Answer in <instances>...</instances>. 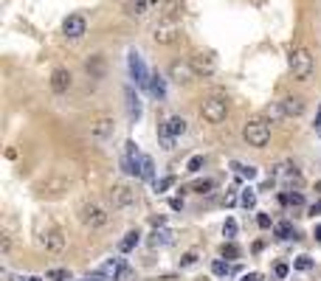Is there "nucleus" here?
<instances>
[{"label": "nucleus", "instance_id": "nucleus-1", "mask_svg": "<svg viewBox=\"0 0 321 281\" xmlns=\"http://www.w3.org/2000/svg\"><path fill=\"white\" fill-rule=\"evenodd\" d=\"M79 222L90 228V231H99L110 222V208L99 200H85V203L79 205Z\"/></svg>", "mask_w": 321, "mask_h": 281}, {"label": "nucleus", "instance_id": "nucleus-2", "mask_svg": "<svg viewBox=\"0 0 321 281\" xmlns=\"http://www.w3.org/2000/svg\"><path fill=\"white\" fill-rule=\"evenodd\" d=\"M313 70H315V59L310 54V48L299 45V48L290 51V73L296 82H307V79L313 76Z\"/></svg>", "mask_w": 321, "mask_h": 281}, {"label": "nucleus", "instance_id": "nucleus-3", "mask_svg": "<svg viewBox=\"0 0 321 281\" xmlns=\"http://www.w3.org/2000/svg\"><path fill=\"white\" fill-rule=\"evenodd\" d=\"M243 138L248 147L254 149H265L268 144H271V124L265 118H251L248 124L243 126Z\"/></svg>", "mask_w": 321, "mask_h": 281}, {"label": "nucleus", "instance_id": "nucleus-4", "mask_svg": "<svg viewBox=\"0 0 321 281\" xmlns=\"http://www.w3.org/2000/svg\"><path fill=\"white\" fill-rule=\"evenodd\" d=\"M107 200H110V208L113 211H133L136 208V191L130 189L127 183H116V186H110V191H107Z\"/></svg>", "mask_w": 321, "mask_h": 281}, {"label": "nucleus", "instance_id": "nucleus-5", "mask_svg": "<svg viewBox=\"0 0 321 281\" xmlns=\"http://www.w3.org/2000/svg\"><path fill=\"white\" fill-rule=\"evenodd\" d=\"M200 115L208 121V124H223V121L229 118V101L223 96H211L203 101V107H200Z\"/></svg>", "mask_w": 321, "mask_h": 281}, {"label": "nucleus", "instance_id": "nucleus-6", "mask_svg": "<svg viewBox=\"0 0 321 281\" xmlns=\"http://www.w3.org/2000/svg\"><path fill=\"white\" fill-rule=\"evenodd\" d=\"M152 40H155L158 45H172V42H178L180 40V23L175 20V17L161 20L155 26V31H152Z\"/></svg>", "mask_w": 321, "mask_h": 281}, {"label": "nucleus", "instance_id": "nucleus-7", "mask_svg": "<svg viewBox=\"0 0 321 281\" xmlns=\"http://www.w3.org/2000/svg\"><path fill=\"white\" fill-rule=\"evenodd\" d=\"M62 34H65V40H82V37L87 34V23H85V17L82 14H71V17H65V23H62Z\"/></svg>", "mask_w": 321, "mask_h": 281}, {"label": "nucleus", "instance_id": "nucleus-8", "mask_svg": "<svg viewBox=\"0 0 321 281\" xmlns=\"http://www.w3.org/2000/svg\"><path fill=\"white\" fill-rule=\"evenodd\" d=\"M40 242H43V247L48 253H62L65 247H68V236H65L59 228H48V231L43 233V239H40Z\"/></svg>", "mask_w": 321, "mask_h": 281}, {"label": "nucleus", "instance_id": "nucleus-9", "mask_svg": "<svg viewBox=\"0 0 321 281\" xmlns=\"http://www.w3.org/2000/svg\"><path fill=\"white\" fill-rule=\"evenodd\" d=\"M113 132H116V121L110 118V115H99V118L90 121V138L104 140V138H110Z\"/></svg>", "mask_w": 321, "mask_h": 281}, {"label": "nucleus", "instance_id": "nucleus-10", "mask_svg": "<svg viewBox=\"0 0 321 281\" xmlns=\"http://www.w3.org/2000/svg\"><path fill=\"white\" fill-rule=\"evenodd\" d=\"M124 259H119V256H113V259H107V261H101L96 270H93V275H99V278H119V273L124 270Z\"/></svg>", "mask_w": 321, "mask_h": 281}, {"label": "nucleus", "instance_id": "nucleus-11", "mask_svg": "<svg viewBox=\"0 0 321 281\" xmlns=\"http://www.w3.org/2000/svg\"><path fill=\"white\" fill-rule=\"evenodd\" d=\"M130 73H133V79H136L141 87H150V79H152V76L147 73L141 54H136V51H130Z\"/></svg>", "mask_w": 321, "mask_h": 281}, {"label": "nucleus", "instance_id": "nucleus-12", "mask_svg": "<svg viewBox=\"0 0 321 281\" xmlns=\"http://www.w3.org/2000/svg\"><path fill=\"white\" fill-rule=\"evenodd\" d=\"M192 70H194V76H211L214 70H217V62H214V56L211 54H197L192 56Z\"/></svg>", "mask_w": 321, "mask_h": 281}, {"label": "nucleus", "instance_id": "nucleus-13", "mask_svg": "<svg viewBox=\"0 0 321 281\" xmlns=\"http://www.w3.org/2000/svg\"><path fill=\"white\" fill-rule=\"evenodd\" d=\"M71 84H73V76H71V70L68 68H57L54 73H51V90L54 93H68L71 90Z\"/></svg>", "mask_w": 321, "mask_h": 281}, {"label": "nucleus", "instance_id": "nucleus-14", "mask_svg": "<svg viewBox=\"0 0 321 281\" xmlns=\"http://www.w3.org/2000/svg\"><path fill=\"white\" fill-rule=\"evenodd\" d=\"M68 186H71V180L54 175V177H48V180L37 183V191H43V194H62V191H68Z\"/></svg>", "mask_w": 321, "mask_h": 281}, {"label": "nucleus", "instance_id": "nucleus-15", "mask_svg": "<svg viewBox=\"0 0 321 281\" xmlns=\"http://www.w3.org/2000/svg\"><path fill=\"white\" fill-rule=\"evenodd\" d=\"M192 76H194L192 65L180 62V59H175V62L169 65V79H172V82H178V84H186V82H192Z\"/></svg>", "mask_w": 321, "mask_h": 281}, {"label": "nucleus", "instance_id": "nucleus-16", "mask_svg": "<svg viewBox=\"0 0 321 281\" xmlns=\"http://www.w3.org/2000/svg\"><path fill=\"white\" fill-rule=\"evenodd\" d=\"M279 104L285 110V118H299L301 112H304V98L301 96H285Z\"/></svg>", "mask_w": 321, "mask_h": 281}, {"label": "nucleus", "instance_id": "nucleus-17", "mask_svg": "<svg viewBox=\"0 0 321 281\" xmlns=\"http://www.w3.org/2000/svg\"><path fill=\"white\" fill-rule=\"evenodd\" d=\"M85 68H87V73H90V79H101V76H104V56L93 54L90 59L85 62Z\"/></svg>", "mask_w": 321, "mask_h": 281}, {"label": "nucleus", "instance_id": "nucleus-18", "mask_svg": "<svg viewBox=\"0 0 321 281\" xmlns=\"http://www.w3.org/2000/svg\"><path fill=\"white\" fill-rule=\"evenodd\" d=\"M138 242H141V231H138V228H133V231H127V233H124V239L119 242V250H122V253H130L133 247L138 245Z\"/></svg>", "mask_w": 321, "mask_h": 281}, {"label": "nucleus", "instance_id": "nucleus-19", "mask_svg": "<svg viewBox=\"0 0 321 281\" xmlns=\"http://www.w3.org/2000/svg\"><path fill=\"white\" fill-rule=\"evenodd\" d=\"M172 236H175V233H172L169 228H161V231L155 228V231L150 233V245L152 247H164V245H169V242H172Z\"/></svg>", "mask_w": 321, "mask_h": 281}, {"label": "nucleus", "instance_id": "nucleus-20", "mask_svg": "<svg viewBox=\"0 0 321 281\" xmlns=\"http://www.w3.org/2000/svg\"><path fill=\"white\" fill-rule=\"evenodd\" d=\"M273 233H276V239H296V228H293L287 219H282V222L273 225Z\"/></svg>", "mask_w": 321, "mask_h": 281}, {"label": "nucleus", "instance_id": "nucleus-21", "mask_svg": "<svg viewBox=\"0 0 321 281\" xmlns=\"http://www.w3.org/2000/svg\"><path fill=\"white\" fill-rule=\"evenodd\" d=\"M127 107H130V118H141V101H138V96L127 87Z\"/></svg>", "mask_w": 321, "mask_h": 281}, {"label": "nucleus", "instance_id": "nucleus-22", "mask_svg": "<svg viewBox=\"0 0 321 281\" xmlns=\"http://www.w3.org/2000/svg\"><path fill=\"white\" fill-rule=\"evenodd\" d=\"M45 278L48 281H73V273L71 270H65V267H54V270L45 273Z\"/></svg>", "mask_w": 321, "mask_h": 281}, {"label": "nucleus", "instance_id": "nucleus-23", "mask_svg": "<svg viewBox=\"0 0 321 281\" xmlns=\"http://www.w3.org/2000/svg\"><path fill=\"white\" fill-rule=\"evenodd\" d=\"M166 126H169V132L178 138V135L186 132V118H180V115H172V118L166 121Z\"/></svg>", "mask_w": 321, "mask_h": 281}, {"label": "nucleus", "instance_id": "nucleus-24", "mask_svg": "<svg viewBox=\"0 0 321 281\" xmlns=\"http://www.w3.org/2000/svg\"><path fill=\"white\" fill-rule=\"evenodd\" d=\"M158 135H161V144H164L166 152H169V149H175V135L169 132V126H166V124L158 126Z\"/></svg>", "mask_w": 321, "mask_h": 281}, {"label": "nucleus", "instance_id": "nucleus-25", "mask_svg": "<svg viewBox=\"0 0 321 281\" xmlns=\"http://www.w3.org/2000/svg\"><path fill=\"white\" fill-rule=\"evenodd\" d=\"M220 256H223V259H240V247H237L234 242H223Z\"/></svg>", "mask_w": 321, "mask_h": 281}, {"label": "nucleus", "instance_id": "nucleus-26", "mask_svg": "<svg viewBox=\"0 0 321 281\" xmlns=\"http://www.w3.org/2000/svg\"><path fill=\"white\" fill-rule=\"evenodd\" d=\"M231 169H234L240 177H248V180H254V177H257V169H254V166H245V163H231Z\"/></svg>", "mask_w": 321, "mask_h": 281}, {"label": "nucleus", "instance_id": "nucleus-27", "mask_svg": "<svg viewBox=\"0 0 321 281\" xmlns=\"http://www.w3.org/2000/svg\"><path fill=\"white\" fill-rule=\"evenodd\" d=\"M240 203H243L245 208H254V205H257V191L251 189V186H248V189H243V194H240Z\"/></svg>", "mask_w": 321, "mask_h": 281}, {"label": "nucleus", "instance_id": "nucleus-28", "mask_svg": "<svg viewBox=\"0 0 321 281\" xmlns=\"http://www.w3.org/2000/svg\"><path fill=\"white\" fill-rule=\"evenodd\" d=\"M150 90H152V96H158V98H164V96H166L164 79H161V76H152V79H150Z\"/></svg>", "mask_w": 321, "mask_h": 281}, {"label": "nucleus", "instance_id": "nucleus-29", "mask_svg": "<svg viewBox=\"0 0 321 281\" xmlns=\"http://www.w3.org/2000/svg\"><path fill=\"white\" fill-rule=\"evenodd\" d=\"M211 189H214V180H197L189 186V191H194V194H208Z\"/></svg>", "mask_w": 321, "mask_h": 281}, {"label": "nucleus", "instance_id": "nucleus-30", "mask_svg": "<svg viewBox=\"0 0 321 281\" xmlns=\"http://www.w3.org/2000/svg\"><path fill=\"white\" fill-rule=\"evenodd\" d=\"M211 273H214V275H229V273H231L229 261H223V259H214V261H211Z\"/></svg>", "mask_w": 321, "mask_h": 281}, {"label": "nucleus", "instance_id": "nucleus-31", "mask_svg": "<svg viewBox=\"0 0 321 281\" xmlns=\"http://www.w3.org/2000/svg\"><path fill=\"white\" fill-rule=\"evenodd\" d=\"M203 163H206V158H203V155H194V158H189V163H186V172H200V169H203Z\"/></svg>", "mask_w": 321, "mask_h": 281}, {"label": "nucleus", "instance_id": "nucleus-32", "mask_svg": "<svg viewBox=\"0 0 321 281\" xmlns=\"http://www.w3.org/2000/svg\"><path fill=\"white\" fill-rule=\"evenodd\" d=\"M194 264H197V253H194V250H189V253H183V256H180V270L194 267Z\"/></svg>", "mask_w": 321, "mask_h": 281}, {"label": "nucleus", "instance_id": "nucleus-33", "mask_svg": "<svg viewBox=\"0 0 321 281\" xmlns=\"http://www.w3.org/2000/svg\"><path fill=\"white\" fill-rule=\"evenodd\" d=\"M130 14H133V17H144V14H147V0H136V3L130 6Z\"/></svg>", "mask_w": 321, "mask_h": 281}, {"label": "nucleus", "instance_id": "nucleus-34", "mask_svg": "<svg viewBox=\"0 0 321 281\" xmlns=\"http://www.w3.org/2000/svg\"><path fill=\"white\" fill-rule=\"evenodd\" d=\"M268 118H271V121L285 118V110H282V104H279V101H276V104H271V107H268Z\"/></svg>", "mask_w": 321, "mask_h": 281}, {"label": "nucleus", "instance_id": "nucleus-35", "mask_svg": "<svg viewBox=\"0 0 321 281\" xmlns=\"http://www.w3.org/2000/svg\"><path fill=\"white\" fill-rule=\"evenodd\" d=\"M293 267H296V270H310V267H313V259H310V256H299V259L293 261Z\"/></svg>", "mask_w": 321, "mask_h": 281}, {"label": "nucleus", "instance_id": "nucleus-36", "mask_svg": "<svg viewBox=\"0 0 321 281\" xmlns=\"http://www.w3.org/2000/svg\"><path fill=\"white\" fill-rule=\"evenodd\" d=\"M223 233H226V239H234V233H237V222L234 219H226V225H223Z\"/></svg>", "mask_w": 321, "mask_h": 281}, {"label": "nucleus", "instance_id": "nucleus-37", "mask_svg": "<svg viewBox=\"0 0 321 281\" xmlns=\"http://www.w3.org/2000/svg\"><path fill=\"white\" fill-rule=\"evenodd\" d=\"M175 186V177H161V180L155 183V191H166V189H172Z\"/></svg>", "mask_w": 321, "mask_h": 281}, {"label": "nucleus", "instance_id": "nucleus-38", "mask_svg": "<svg viewBox=\"0 0 321 281\" xmlns=\"http://www.w3.org/2000/svg\"><path fill=\"white\" fill-rule=\"evenodd\" d=\"M287 205H304V197H301V191H290V194H287Z\"/></svg>", "mask_w": 321, "mask_h": 281}, {"label": "nucleus", "instance_id": "nucleus-39", "mask_svg": "<svg viewBox=\"0 0 321 281\" xmlns=\"http://www.w3.org/2000/svg\"><path fill=\"white\" fill-rule=\"evenodd\" d=\"M273 273H276V278H285V275H287V273H290V267H287V264H285V261H279V264H276V267H273Z\"/></svg>", "mask_w": 321, "mask_h": 281}, {"label": "nucleus", "instance_id": "nucleus-40", "mask_svg": "<svg viewBox=\"0 0 321 281\" xmlns=\"http://www.w3.org/2000/svg\"><path fill=\"white\" fill-rule=\"evenodd\" d=\"M144 180H152V158L144 155Z\"/></svg>", "mask_w": 321, "mask_h": 281}, {"label": "nucleus", "instance_id": "nucleus-41", "mask_svg": "<svg viewBox=\"0 0 321 281\" xmlns=\"http://www.w3.org/2000/svg\"><path fill=\"white\" fill-rule=\"evenodd\" d=\"M169 208L172 211H183V197H172V200H169Z\"/></svg>", "mask_w": 321, "mask_h": 281}, {"label": "nucleus", "instance_id": "nucleus-42", "mask_svg": "<svg viewBox=\"0 0 321 281\" xmlns=\"http://www.w3.org/2000/svg\"><path fill=\"white\" fill-rule=\"evenodd\" d=\"M257 225H259V228H271V217H268V214H259Z\"/></svg>", "mask_w": 321, "mask_h": 281}, {"label": "nucleus", "instance_id": "nucleus-43", "mask_svg": "<svg viewBox=\"0 0 321 281\" xmlns=\"http://www.w3.org/2000/svg\"><path fill=\"white\" fill-rule=\"evenodd\" d=\"M150 222L155 225V228H164V222H166V217L164 214H158V217H150Z\"/></svg>", "mask_w": 321, "mask_h": 281}, {"label": "nucleus", "instance_id": "nucleus-44", "mask_svg": "<svg viewBox=\"0 0 321 281\" xmlns=\"http://www.w3.org/2000/svg\"><path fill=\"white\" fill-rule=\"evenodd\" d=\"M130 275H133V270H130V267H124L122 273H119V278H116V281H127Z\"/></svg>", "mask_w": 321, "mask_h": 281}, {"label": "nucleus", "instance_id": "nucleus-45", "mask_svg": "<svg viewBox=\"0 0 321 281\" xmlns=\"http://www.w3.org/2000/svg\"><path fill=\"white\" fill-rule=\"evenodd\" d=\"M243 281H262V275H259V273H245Z\"/></svg>", "mask_w": 321, "mask_h": 281}, {"label": "nucleus", "instance_id": "nucleus-46", "mask_svg": "<svg viewBox=\"0 0 321 281\" xmlns=\"http://www.w3.org/2000/svg\"><path fill=\"white\" fill-rule=\"evenodd\" d=\"M12 250V239H9V233H3V253Z\"/></svg>", "mask_w": 321, "mask_h": 281}, {"label": "nucleus", "instance_id": "nucleus-47", "mask_svg": "<svg viewBox=\"0 0 321 281\" xmlns=\"http://www.w3.org/2000/svg\"><path fill=\"white\" fill-rule=\"evenodd\" d=\"M315 214H321V203H315V205H310V217H315Z\"/></svg>", "mask_w": 321, "mask_h": 281}, {"label": "nucleus", "instance_id": "nucleus-48", "mask_svg": "<svg viewBox=\"0 0 321 281\" xmlns=\"http://www.w3.org/2000/svg\"><path fill=\"white\" fill-rule=\"evenodd\" d=\"M315 132L321 135V110H318V118H315Z\"/></svg>", "mask_w": 321, "mask_h": 281}, {"label": "nucleus", "instance_id": "nucleus-49", "mask_svg": "<svg viewBox=\"0 0 321 281\" xmlns=\"http://www.w3.org/2000/svg\"><path fill=\"white\" fill-rule=\"evenodd\" d=\"M315 239L321 242V225H315Z\"/></svg>", "mask_w": 321, "mask_h": 281}, {"label": "nucleus", "instance_id": "nucleus-50", "mask_svg": "<svg viewBox=\"0 0 321 281\" xmlns=\"http://www.w3.org/2000/svg\"><path fill=\"white\" fill-rule=\"evenodd\" d=\"M82 281H99V275H93V273H90L87 278H82Z\"/></svg>", "mask_w": 321, "mask_h": 281}, {"label": "nucleus", "instance_id": "nucleus-51", "mask_svg": "<svg viewBox=\"0 0 321 281\" xmlns=\"http://www.w3.org/2000/svg\"><path fill=\"white\" fill-rule=\"evenodd\" d=\"M26 281H43V278H40V275H29Z\"/></svg>", "mask_w": 321, "mask_h": 281}, {"label": "nucleus", "instance_id": "nucleus-52", "mask_svg": "<svg viewBox=\"0 0 321 281\" xmlns=\"http://www.w3.org/2000/svg\"><path fill=\"white\" fill-rule=\"evenodd\" d=\"M197 281H208V278H197Z\"/></svg>", "mask_w": 321, "mask_h": 281}]
</instances>
